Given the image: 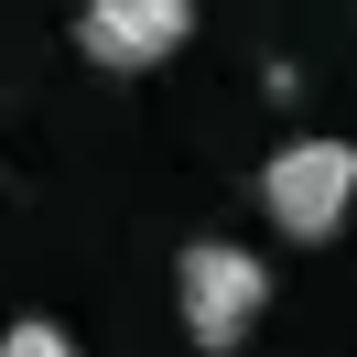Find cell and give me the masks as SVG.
I'll list each match as a JSON object with an SVG mask.
<instances>
[{
    "mask_svg": "<svg viewBox=\"0 0 357 357\" xmlns=\"http://www.w3.org/2000/svg\"><path fill=\"white\" fill-rule=\"evenodd\" d=\"M260 206H271V227H282V238L325 249L335 227L357 217V152H347L335 130H314V141H282V152L260 162Z\"/></svg>",
    "mask_w": 357,
    "mask_h": 357,
    "instance_id": "7a4b0ae2",
    "label": "cell"
},
{
    "mask_svg": "<svg viewBox=\"0 0 357 357\" xmlns=\"http://www.w3.org/2000/svg\"><path fill=\"white\" fill-rule=\"evenodd\" d=\"M184 33H195V0H87L76 11V54L109 76H152L184 54Z\"/></svg>",
    "mask_w": 357,
    "mask_h": 357,
    "instance_id": "3957f363",
    "label": "cell"
},
{
    "mask_svg": "<svg viewBox=\"0 0 357 357\" xmlns=\"http://www.w3.org/2000/svg\"><path fill=\"white\" fill-rule=\"evenodd\" d=\"M174 314H184V335H195L206 357H238L249 325L271 314V271H260V249H238V238H195V249L174 260Z\"/></svg>",
    "mask_w": 357,
    "mask_h": 357,
    "instance_id": "6da1fadb",
    "label": "cell"
},
{
    "mask_svg": "<svg viewBox=\"0 0 357 357\" xmlns=\"http://www.w3.org/2000/svg\"><path fill=\"white\" fill-rule=\"evenodd\" d=\"M0 357H76V335H66V325H44V314H22V325L0 335Z\"/></svg>",
    "mask_w": 357,
    "mask_h": 357,
    "instance_id": "277c9868",
    "label": "cell"
}]
</instances>
